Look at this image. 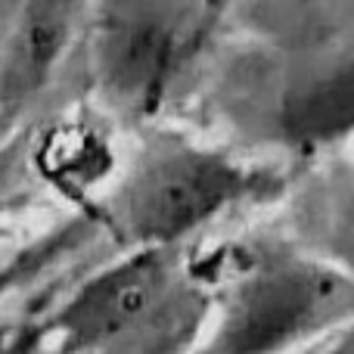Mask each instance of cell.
Returning <instances> with one entry per match:
<instances>
[{
	"mask_svg": "<svg viewBox=\"0 0 354 354\" xmlns=\"http://www.w3.org/2000/svg\"><path fill=\"white\" fill-rule=\"evenodd\" d=\"M187 0H106L97 68L115 100L143 109L165 93L189 41Z\"/></svg>",
	"mask_w": 354,
	"mask_h": 354,
	"instance_id": "cell-3",
	"label": "cell"
},
{
	"mask_svg": "<svg viewBox=\"0 0 354 354\" xmlns=\"http://www.w3.org/2000/svg\"><path fill=\"white\" fill-rule=\"evenodd\" d=\"M68 25H72V0H31L25 12H16L0 100L25 97L47 78L66 47Z\"/></svg>",
	"mask_w": 354,
	"mask_h": 354,
	"instance_id": "cell-5",
	"label": "cell"
},
{
	"mask_svg": "<svg viewBox=\"0 0 354 354\" xmlns=\"http://www.w3.org/2000/svg\"><path fill=\"white\" fill-rule=\"evenodd\" d=\"M12 19H16V0H0V35L12 25Z\"/></svg>",
	"mask_w": 354,
	"mask_h": 354,
	"instance_id": "cell-8",
	"label": "cell"
},
{
	"mask_svg": "<svg viewBox=\"0 0 354 354\" xmlns=\"http://www.w3.org/2000/svg\"><path fill=\"white\" fill-rule=\"evenodd\" d=\"M106 168V149L87 131H68L47 149V171H56L59 180H93Z\"/></svg>",
	"mask_w": 354,
	"mask_h": 354,
	"instance_id": "cell-7",
	"label": "cell"
},
{
	"mask_svg": "<svg viewBox=\"0 0 354 354\" xmlns=\"http://www.w3.org/2000/svg\"><path fill=\"white\" fill-rule=\"evenodd\" d=\"M283 134L299 147H324L354 131V59L299 91L283 109Z\"/></svg>",
	"mask_w": 354,
	"mask_h": 354,
	"instance_id": "cell-6",
	"label": "cell"
},
{
	"mask_svg": "<svg viewBox=\"0 0 354 354\" xmlns=\"http://www.w3.org/2000/svg\"><path fill=\"white\" fill-rule=\"evenodd\" d=\"M168 292V270L159 255H143L103 274L81 292L66 314V324L81 342L109 345L134 342V333L156 326V314Z\"/></svg>",
	"mask_w": 354,
	"mask_h": 354,
	"instance_id": "cell-4",
	"label": "cell"
},
{
	"mask_svg": "<svg viewBox=\"0 0 354 354\" xmlns=\"http://www.w3.org/2000/svg\"><path fill=\"white\" fill-rule=\"evenodd\" d=\"M345 283L305 261H268L230 295L214 354H274L330 324Z\"/></svg>",
	"mask_w": 354,
	"mask_h": 354,
	"instance_id": "cell-1",
	"label": "cell"
},
{
	"mask_svg": "<svg viewBox=\"0 0 354 354\" xmlns=\"http://www.w3.org/2000/svg\"><path fill=\"white\" fill-rule=\"evenodd\" d=\"M249 168L205 149H174L147 165L128 189V224L147 243H171L255 189Z\"/></svg>",
	"mask_w": 354,
	"mask_h": 354,
	"instance_id": "cell-2",
	"label": "cell"
}]
</instances>
